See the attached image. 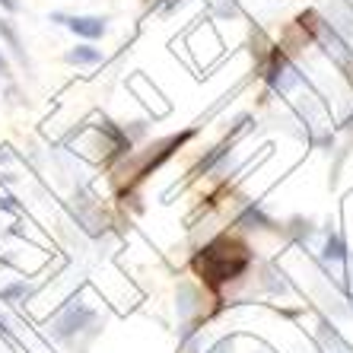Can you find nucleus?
<instances>
[{
    "instance_id": "nucleus-1",
    "label": "nucleus",
    "mask_w": 353,
    "mask_h": 353,
    "mask_svg": "<svg viewBox=\"0 0 353 353\" xmlns=\"http://www.w3.org/2000/svg\"><path fill=\"white\" fill-rule=\"evenodd\" d=\"M51 23L70 29L77 39L90 41V45L108 32V19L105 17H90V13H51Z\"/></svg>"
},
{
    "instance_id": "nucleus-2",
    "label": "nucleus",
    "mask_w": 353,
    "mask_h": 353,
    "mask_svg": "<svg viewBox=\"0 0 353 353\" xmlns=\"http://www.w3.org/2000/svg\"><path fill=\"white\" fill-rule=\"evenodd\" d=\"M264 80L271 83L277 92H290L296 86V83H303V77H299V70H296L293 64H290V58L283 54V51H274L271 61L264 64Z\"/></svg>"
},
{
    "instance_id": "nucleus-3",
    "label": "nucleus",
    "mask_w": 353,
    "mask_h": 353,
    "mask_svg": "<svg viewBox=\"0 0 353 353\" xmlns=\"http://www.w3.org/2000/svg\"><path fill=\"white\" fill-rule=\"evenodd\" d=\"M0 45H7L10 54L23 67H29V51H26V41L19 39V29L13 23V17H0Z\"/></svg>"
},
{
    "instance_id": "nucleus-4",
    "label": "nucleus",
    "mask_w": 353,
    "mask_h": 353,
    "mask_svg": "<svg viewBox=\"0 0 353 353\" xmlns=\"http://www.w3.org/2000/svg\"><path fill=\"white\" fill-rule=\"evenodd\" d=\"M64 61L70 67H96L105 61V54H102V48H96V45H90V41H77L74 48L64 51Z\"/></svg>"
},
{
    "instance_id": "nucleus-5",
    "label": "nucleus",
    "mask_w": 353,
    "mask_h": 353,
    "mask_svg": "<svg viewBox=\"0 0 353 353\" xmlns=\"http://www.w3.org/2000/svg\"><path fill=\"white\" fill-rule=\"evenodd\" d=\"M26 293H29V287H26V283H10V287L0 290V296H3V299H19V296H26Z\"/></svg>"
},
{
    "instance_id": "nucleus-6",
    "label": "nucleus",
    "mask_w": 353,
    "mask_h": 353,
    "mask_svg": "<svg viewBox=\"0 0 353 353\" xmlns=\"http://www.w3.org/2000/svg\"><path fill=\"white\" fill-rule=\"evenodd\" d=\"M0 80H13V64H10L3 45H0Z\"/></svg>"
},
{
    "instance_id": "nucleus-7",
    "label": "nucleus",
    "mask_w": 353,
    "mask_h": 353,
    "mask_svg": "<svg viewBox=\"0 0 353 353\" xmlns=\"http://www.w3.org/2000/svg\"><path fill=\"white\" fill-rule=\"evenodd\" d=\"M0 10H3V17H17L19 10H23V3L19 0H0Z\"/></svg>"
},
{
    "instance_id": "nucleus-8",
    "label": "nucleus",
    "mask_w": 353,
    "mask_h": 353,
    "mask_svg": "<svg viewBox=\"0 0 353 353\" xmlns=\"http://www.w3.org/2000/svg\"><path fill=\"white\" fill-rule=\"evenodd\" d=\"M325 255H328V258H344V252H341V242H337V239H334V242H328V252H325Z\"/></svg>"
},
{
    "instance_id": "nucleus-9",
    "label": "nucleus",
    "mask_w": 353,
    "mask_h": 353,
    "mask_svg": "<svg viewBox=\"0 0 353 353\" xmlns=\"http://www.w3.org/2000/svg\"><path fill=\"white\" fill-rule=\"evenodd\" d=\"M0 334H7V325H3V321H0Z\"/></svg>"
}]
</instances>
